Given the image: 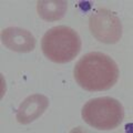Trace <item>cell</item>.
<instances>
[{"instance_id":"obj_1","label":"cell","mask_w":133,"mask_h":133,"mask_svg":"<svg viewBox=\"0 0 133 133\" xmlns=\"http://www.w3.org/2000/svg\"><path fill=\"white\" fill-rule=\"evenodd\" d=\"M73 76L82 89L98 92L111 89L118 81L120 71L110 56L102 52H89L76 63Z\"/></svg>"},{"instance_id":"obj_2","label":"cell","mask_w":133,"mask_h":133,"mask_svg":"<svg viewBox=\"0 0 133 133\" xmlns=\"http://www.w3.org/2000/svg\"><path fill=\"white\" fill-rule=\"evenodd\" d=\"M43 55L55 63L72 61L81 50L78 32L66 26L53 27L44 33L41 40Z\"/></svg>"},{"instance_id":"obj_3","label":"cell","mask_w":133,"mask_h":133,"mask_svg":"<svg viewBox=\"0 0 133 133\" xmlns=\"http://www.w3.org/2000/svg\"><path fill=\"white\" fill-rule=\"evenodd\" d=\"M124 118L121 102L111 97L91 99L82 108V119L87 124L100 131L118 128Z\"/></svg>"},{"instance_id":"obj_4","label":"cell","mask_w":133,"mask_h":133,"mask_svg":"<svg viewBox=\"0 0 133 133\" xmlns=\"http://www.w3.org/2000/svg\"><path fill=\"white\" fill-rule=\"evenodd\" d=\"M90 32L100 42L113 44L122 38V22L115 12L105 8L94 10L89 18Z\"/></svg>"},{"instance_id":"obj_5","label":"cell","mask_w":133,"mask_h":133,"mask_svg":"<svg viewBox=\"0 0 133 133\" xmlns=\"http://www.w3.org/2000/svg\"><path fill=\"white\" fill-rule=\"evenodd\" d=\"M1 42L6 48L15 52L27 53L36 48V39L33 35L22 28L9 27L1 32Z\"/></svg>"},{"instance_id":"obj_6","label":"cell","mask_w":133,"mask_h":133,"mask_svg":"<svg viewBox=\"0 0 133 133\" xmlns=\"http://www.w3.org/2000/svg\"><path fill=\"white\" fill-rule=\"evenodd\" d=\"M49 107V99L43 94L36 93L27 97L17 110L16 119L21 124H29L42 115Z\"/></svg>"},{"instance_id":"obj_7","label":"cell","mask_w":133,"mask_h":133,"mask_svg":"<svg viewBox=\"0 0 133 133\" xmlns=\"http://www.w3.org/2000/svg\"><path fill=\"white\" fill-rule=\"evenodd\" d=\"M68 10V2L64 0H40L37 2V11L45 21H58Z\"/></svg>"}]
</instances>
